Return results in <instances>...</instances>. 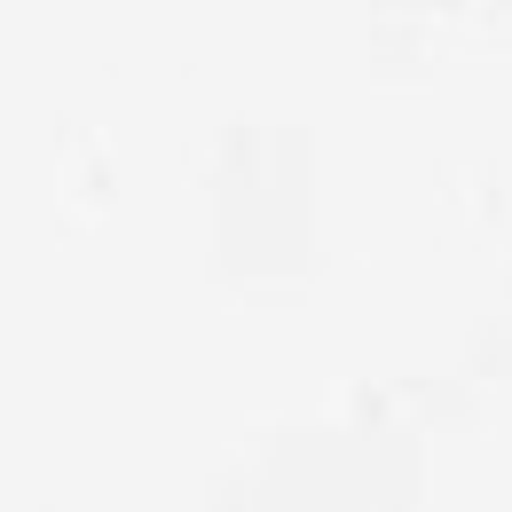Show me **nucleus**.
Here are the masks:
<instances>
[]
</instances>
